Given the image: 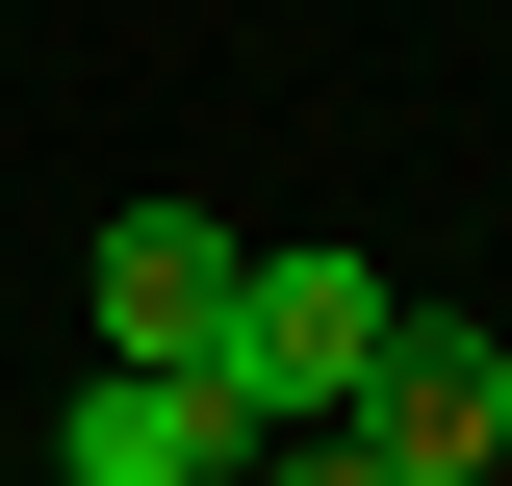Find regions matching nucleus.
<instances>
[{"instance_id":"nucleus-1","label":"nucleus","mask_w":512,"mask_h":486,"mask_svg":"<svg viewBox=\"0 0 512 486\" xmlns=\"http://www.w3.org/2000/svg\"><path fill=\"white\" fill-rule=\"evenodd\" d=\"M384 307H410V282H384V256H333V231L256 256V282H231V359H205V384H231V461H256V435H308V410H359Z\"/></svg>"},{"instance_id":"nucleus-2","label":"nucleus","mask_w":512,"mask_h":486,"mask_svg":"<svg viewBox=\"0 0 512 486\" xmlns=\"http://www.w3.org/2000/svg\"><path fill=\"white\" fill-rule=\"evenodd\" d=\"M359 435H384L410 486L512 461V333H487V307H384V359H359Z\"/></svg>"},{"instance_id":"nucleus-3","label":"nucleus","mask_w":512,"mask_h":486,"mask_svg":"<svg viewBox=\"0 0 512 486\" xmlns=\"http://www.w3.org/2000/svg\"><path fill=\"white\" fill-rule=\"evenodd\" d=\"M231 282H256V231L231 205H103V359H231Z\"/></svg>"},{"instance_id":"nucleus-4","label":"nucleus","mask_w":512,"mask_h":486,"mask_svg":"<svg viewBox=\"0 0 512 486\" xmlns=\"http://www.w3.org/2000/svg\"><path fill=\"white\" fill-rule=\"evenodd\" d=\"M180 461H231V384H180V359H103L52 410V486H180Z\"/></svg>"},{"instance_id":"nucleus-5","label":"nucleus","mask_w":512,"mask_h":486,"mask_svg":"<svg viewBox=\"0 0 512 486\" xmlns=\"http://www.w3.org/2000/svg\"><path fill=\"white\" fill-rule=\"evenodd\" d=\"M231 486H410V461H384V435H359V410H308V435H256V461H231Z\"/></svg>"},{"instance_id":"nucleus-6","label":"nucleus","mask_w":512,"mask_h":486,"mask_svg":"<svg viewBox=\"0 0 512 486\" xmlns=\"http://www.w3.org/2000/svg\"><path fill=\"white\" fill-rule=\"evenodd\" d=\"M461 486H512V461H461Z\"/></svg>"},{"instance_id":"nucleus-7","label":"nucleus","mask_w":512,"mask_h":486,"mask_svg":"<svg viewBox=\"0 0 512 486\" xmlns=\"http://www.w3.org/2000/svg\"><path fill=\"white\" fill-rule=\"evenodd\" d=\"M180 486H231V461H180Z\"/></svg>"}]
</instances>
